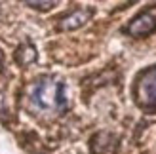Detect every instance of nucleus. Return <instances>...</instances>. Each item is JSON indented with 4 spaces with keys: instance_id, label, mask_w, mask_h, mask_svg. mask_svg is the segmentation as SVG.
Here are the masks:
<instances>
[{
    "instance_id": "nucleus-6",
    "label": "nucleus",
    "mask_w": 156,
    "mask_h": 154,
    "mask_svg": "<svg viewBox=\"0 0 156 154\" xmlns=\"http://www.w3.org/2000/svg\"><path fill=\"white\" fill-rule=\"evenodd\" d=\"M2 63H4V53L0 51V71H2Z\"/></svg>"
},
{
    "instance_id": "nucleus-3",
    "label": "nucleus",
    "mask_w": 156,
    "mask_h": 154,
    "mask_svg": "<svg viewBox=\"0 0 156 154\" xmlns=\"http://www.w3.org/2000/svg\"><path fill=\"white\" fill-rule=\"evenodd\" d=\"M154 30H156V8L139 13L128 27V33L131 36H137V38L147 36V34L154 33Z\"/></svg>"
},
{
    "instance_id": "nucleus-4",
    "label": "nucleus",
    "mask_w": 156,
    "mask_h": 154,
    "mask_svg": "<svg viewBox=\"0 0 156 154\" xmlns=\"http://www.w3.org/2000/svg\"><path fill=\"white\" fill-rule=\"evenodd\" d=\"M90 15H91V12H90V10H74L71 15H67V17L61 19L59 27L63 29V30H73V29H78V27H82L84 23L90 19Z\"/></svg>"
},
{
    "instance_id": "nucleus-2",
    "label": "nucleus",
    "mask_w": 156,
    "mask_h": 154,
    "mask_svg": "<svg viewBox=\"0 0 156 154\" xmlns=\"http://www.w3.org/2000/svg\"><path fill=\"white\" fill-rule=\"evenodd\" d=\"M135 95H137L139 105L145 107V109L156 107V67L145 71L141 76H139Z\"/></svg>"
},
{
    "instance_id": "nucleus-1",
    "label": "nucleus",
    "mask_w": 156,
    "mask_h": 154,
    "mask_svg": "<svg viewBox=\"0 0 156 154\" xmlns=\"http://www.w3.org/2000/svg\"><path fill=\"white\" fill-rule=\"evenodd\" d=\"M29 103L40 112H61L67 107L65 86L51 78H42L33 84L29 91Z\"/></svg>"
},
{
    "instance_id": "nucleus-5",
    "label": "nucleus",
    "mask_w": 156,
    "mask_h": 154,
    "mask_svg": "<svg viewBox=\"0 0 156 154\" xmlns=\"http://www.w3.org/2000/svg\"><path fill=\"white\" fill-rule=\"evenodd\" d=\"M25 4L34 8V10H50V8L55 6V2H25Z\"/></svg>"
}]
</instances>
